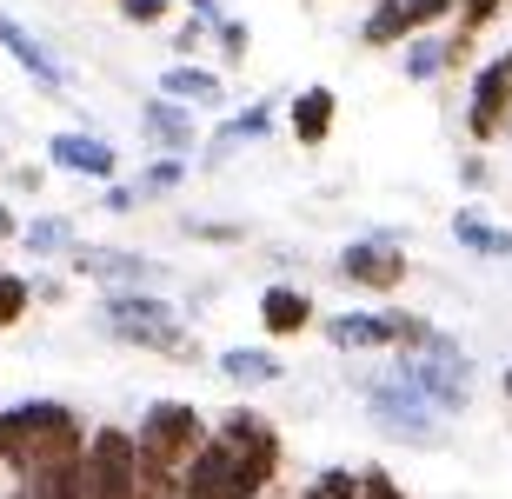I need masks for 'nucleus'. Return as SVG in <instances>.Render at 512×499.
Segmentation results:
<instances>
[{"label": "nucleus", "mask_w": 512, "mask_h": 499, "mask_svg": "<svg viewBox=\"0 0 512 499\" xmlns=\"http://www.w3.org/2000/svg\"><path fill=\"white\" fill-rule=\"evenodd\" d=\"M207 440V420L200 406L187 400H153L140 413V433H133V473H140V499H180V473Z\"/></svg>", "instance_id": "obj_1"}, {"label": "nucleus", "mask_w": 512, "mask_h": 499, "mask_svg": "<svg viewBox=\"0 0 512 499\" xmlns=\"http://www.w3.org/2000/svg\"><path fill=\"white\" fill-rule=\"evenodd\" d=\"M80 446H87V426L67 400H20L0 413V466H14L20 480L40 466L80 460Z\"/></svg>", "instance_id": "obj_2"}, {"label": "nucleus", "mask_w": 512, "mask_h": 499, "mask_svg": "<svg viewBox=\"0 0 512 499\" xmlns=\"http://www.w3.org/2000/svg\"><path fill=\"white\" fill-rule=\"evenodd\" d=\"M94 320H100V333L140 346V353H173V360H193L200 353L193 333L180 327V307L160 300V293H107L94 307Z\"/></svg>", "instance_id": "obj_3"}, {"label": "nucleus", "mask_w": 512, "mask_h": 499, "mask_svg": "<svg viewBox=\"0 0 512 499\" xmlns=\"http://www.w3.org/2000/svg\"><path fill=\"white\" fill-rule=\"evenodd\" d=\"M360 386H366V413H373V426H380L386 440H406V446H446V420H439V413L419 400V393H406L393 373H386V380H360Z\"/></svg>", "instance_id": "obj_4"}, {"label": "nucleus", "mask_w": 512, "mask_h": 499, "mask_svg": "<svg viewBox=\"0 0 512 499\" xmlns=\"http://www.w3.org/2000/svg\"><path fill=\"white\" fill-rule=\"evenodd\" d=\"M213 433H220V446L233 453V473H240L247 499H260L266 480L280 473V433H273V426H266L253 406H233V413L213 426Z\"/></svg>", "instance_id": "obj_5"}, {"label": "nucleus", "mask_w": 512, "mask_h": 499, "mask_svg": "<svg viewBox=\"0 0 512 499\" xmlns=\"http://www.w3.org/2000/svg\"><path fill=\"white\" fill-rule=\"evenodd\" d=\"M80 499H140L127 426H100L94 440L80 446Z\"/></svg>", "instance_id": "obj_6"}, {"label": "nucleus", "mask_w": 512, "mask_h": 499, "mask_svg": "<svg viewBox=\"0 0 512 499\" xmlns=\"http://www.w3.org/2000/svg\"><path fill=\"white\" fill-rule=\"evenodd\" d=\"M453 7H459V0H373L360 40H366V47H399V40L426 34L433 20H446Z\"/></svg>", "instance_id": "obj_7"}, {"label": "nucleus", "mask_w": 512, "mask_h": 499, "mask_svg": "<svg viewBox=\"0 0 512 499\" xmlns=\"http://www.w3.org/2000/svg\"><path fill=\"white\" fill-rule=\"evenodd\" d=\"M67 267H74L80 280H100V287H114V293H140L153 273H160L147 253H133V247H74V253H67Z\"/></svg>", "instance_id": "obj_8"}, {"label": "nucleus", "mask_w": 512, "mask_h": 499, "mask_svg": "<svg viewBox=\"0 0 512 499\" xmlns=\"http://www.w3.org/2000/svg\"><path fill=\"white\" fill-rule=\"evenodd\" d=\"M512 114V54L486 60L473 80V100H466V134L473 140H499V127H506Z\"/></svg>", "instance_id": "obj_9"}, {"label": "nucleus", "mask_w": 512, "mask_h": 499, "mask_svg": "<svg viewBox=\"0 0 512 499\" xmlns=\"http://www.w3.org/2000/svg\"><path fill=\"white\" fill-rule=\"evenodd\" d=\"M340 267L346 287H366V293H393L399 280H406V253L393 247V240H353V247L333 260Z\"/></svg>", "instance_id": "obj_10"}, {"label": "nucleus", "mask_w": 512, "mask_h": 499, "mask_svg": "<svg viewBox=\"0 0 512 499\" xmlns=\"http://www.w3.org/2000/svg\"><path fill=\"white\" fill-rule=\"evenodd\" d=\"M140 140H153L167 160H187L193 147H200V134H193V114L187 107H173V100H140Z\"/></svg>", "instance_id": "obj_11"}, {"label": "nucleus", "mask_w": 512, "mask_h": 499, "mask_svg": "<svg viewBox=\"0 0 512 499\" xmlns=\"http://www.w3.org/2000/svg\"><path fill=\"white\" fill-rule=\"evenodd\" d=\"M47 160H54L60 173H87V180H114V167H120V154L107 147L100 134H54L47 140Z\"/></svg>", "instance_id": "obj_12"}, {"label": "nucleus", "mask_w": 512, "mask_h": 499, "mask_svg": "<svg viewBox=\"0 0 512 499\" xmlns=\"http://www.w3.org/2000/svg\"><path fill=\"white\" fill-rule=\"evenodd\" d=\"M0 47H7V54H14L20 67H27V74L40 80V94H67V67H60V60L47 54V47H40V40L27 34V27H20L14 14H0Z\"/></svg>", "instance_id": "obj_13"}, {"label": "nucleus", "mask_w": 512, "mask_h": 499, "mask_svg": "<svg viewBox=\"0 0 512 499\" xmlns=\"http://www.w3.org/2000/svg\"><path fill=\"white\" fill-rule=\"evenodd\" d=\"M160 100H173V107H220L227 100V87H220V74H207V67H193V60H180V67H167L160 74Z\"/></svg>", "instance_id": "obj_14"}, {"label": "nucleus", "mask_w": 512, "mask_h": 499, "mask_svg": "<svg viewBox=\"0 0 512 499\" xmlns=\"http://www.w3.org/2000/svg\"><path fill=\"white\" fill-rule=\"evenodd\" d=\"M260 320H266V333H280V340H286V333H306V327H313V293L286 287V280H280V287H266L260 293Z\"/></svg>", "instance_id": "obj_15"}, {"label": "nucleus", "mask_w": 512, "mask_h": 499, "mask_svg": "<svg viewBox=\"0 0 512 499\" xmlns=\"http://www.w3.org/2000/svg\"><path fill=\"white\" fill-rule=\"evenodd\" d=\"M326 340L340 353H380V346H393V327H386V313H333Z\"/></svg>", "instance_id": "obj_16"}, {"label": "nucleus", "mask_w": 512, "mask_h": 499, "mask_svg": "<svg viewBox=\"0 0 512 499\" xmlns=\"http://www.w3.org/2000/svg\"><path fill=\"white\" fill-rule=\"evenodd\" d=\"M333 114H340L333 87H306V94L293 100V140H300V147H320V140L333 134Z\"/></svg>", "instance_id": "obj_17"}, {"label": "nucleus", "mask_w": 512, "mask_h": 499, "mask_svg": "<svg viewBox=\"0 0 512 499\" xmlns=\"http://www.w3.org/2000/svg\"><path fill=\"white\" fill-rule=\"evenodd\" d=\"M266 127H273V107H247V114H233L227 127H220V134L207 140V154H200V167H220V160H227V154H240L247 140H260Z\"/></svg>", "instance_id": "obj_18"}, {"label": "nucleus", "mask_w": 512, "mask_h": 499, "mask_svg": "<svg viewBox=\"0 0 512 499\" xmlns=\"http://www.w3.org/2000/svg\"><path fill=\"white\" fill-rule=\"evenodd\" d=\"M213 366H220V373H227L233 386H273V380H280V373H286V366L273 360L266 346H227V353H220V360H213Z\"/></svg>", "instance_id": "obj_19"}, {"label": "nucleus", "mask_w": 512, "mask_h": 499, "mask_svg": "<svg viewBox=\"0 0 512 499\" xmlns=\"http://www.w3.org/2000/svg\"><path fill=\"white\" fill-rule=\"evenodd\" d=\"M453 240L466 253H479V260H512V233L479 220V213H453Z\"/></svg>", "instance_id": "obj_20"}, {"label": "nucleus", "mask_w": 512, "mask_h": 499, "mask_svg": "<svg viewBox=\"0 0 512 499\" xmlns=\"http://www.w3.org/2000/svg\"><path fill=\"white\" fill-rule=\"evenodd\" d=\"M446 67H453V40H446V34L426 27V34L406 40V80H439Z\"/></svg>", "instance_id": "obj_21"}, {"label": "nucleus", "mask_w": 512, "mask_h": 499, "mask_svg": "<svg viewBox=\"0 0 512 499\" xmlns=\"http://www.w3.org/2000/svg\"><path fill=\"white\" fill-rule=\"evenodd\" d=\"M20 499H80V460H60V466H40L20 480Z\"/></svg>", "instance_id": "obj_22"}, {"label": "nucleus", "mask_w": 512, "mask_h": 499, "mask_svg": "<svg viewBox=\"0 0 512 499\" xmlns=\"http://www.w3.org/2000/svg\"><path fill=\"white\" fill-rule=\"evenodd\" d=\"M20 247L27 253H74V220H60V213H40L20 227Z\"/></svg>", "instance_id": "obj_23"}, {"label": "nucleus", "mask_w": 512, "mask_h": 499, "mask_svg": "<svg viewBox=\"0 0 512 499\" xmlns=\"http://www.w3.org/2000/svg\"><path fill=\"white\" fill-rule=\"evenodd\" d=\"M493 14H499V0H459V27H453V34H446V40H453V67H459V60H466V54H473L479 27H486V20H493Z\"/></svg>", "instance_id": "obj_24"}, {"label": "nucleus", "mask_w": 512, "mask_h": 499, "mask_svg": "<svg viewBox=\"0 0 512 499\" xmlns=\"http://www.w3.org/2000/svg\"><path fill=\"white\" fill-rule=\"evenodd\" d=\"M187 180V160H153V167H140V187H133V200H153V193H173Z\"/></svg>", "instance_id": "obj_25"}, {"label": "nucleus", "mask_w": 512, "mask_h": 499, "mask_svg": "<svg viewBox=\"0 0 512 499\" xmlns=\"http://www.w3.org/2000/svg\"><path fill=\"white\" fill-rule=\"evenodd\" d=\"M300 499H360V473H353V466H326Z\"/></svg>", "instance_id": "obj_26"}, {"label": "nucleus", "mask_w": 512, "mask_h": 499, "mask_svg": "<svg viewBox=\"0 0 512 499\" xmlns=\"http://www.w3.org/2000/svg\"><path fill=\"white\" fill-rule=\"evenodd\" d=\"M27 300H34V293H27V280H20V273H0V333L27 313Z\"/></svg>", "instance_id": "obj_27"}, {"label": "nucleus", "mask_w": 512, "mask_h": 499, "mask_svg": "<svg viewBox=\"0 0 512 499\" xmlns=\"http://www.w3.org/2000/svg\"><path fill=\"white\" fill-rule=\"evenodd\" d=\"M213 40H220V54H227L233 67H240V60H247V47H253L247 20H220V27H213Z\"/></svg>", "instance_id": "obj_28"}, {"label": "nucleus", "mask_w": 512, "mask_h": 499, "mask_svg": "<svg viewBox=\"0 0 512 499\" xmlns=\"http://www.w3.org/2000/svg\"><path fill=\"white\" fill-rule=\"evenodd\" d=\"M360 499H406V493H399L393 473H380V466H373V473H360Z\"/></svg>", "instance_id": "obj_29"}, {"label": "nucleus", "mask_w": 512, "mask_h": 499, "mask_svg": "<svg viewBox=\"0 0 512 499\" xmlns=\"http://www.w3.org/2000/svg\"><path fill=\"white\" fill-rule=\"evenodd\" d=\"M120 14H127L133 27H153V20L167 14V0H120Z\"/></svg>", "instance_id": "obj_30"}, {"label": "nucleus", "mask_w": 512, "mask_h": 499, "mask_svg": "<svg viewBox=\"0 0 512 499\" xmlns=\"http://www.w3.org/2000/svg\"><path fill=\"white\" fill-rule=\"evenodd\" d=\"M200 40H207V27H200V20H187V27H180V34H173V47H180V54L193 60V47H200Z\"/></svg>", "instance_id": "obj_31"}, {"label": "nucleus", "mask_w": 512, "mask_h": 499, "mask_svg": "<svg viewBox=\"0 0 512 499\" xmlns=\"http://www.w3.org/2000/svg\"><path fill=\"white\" fill-rule=\"evenodd\" d=\"M193 233L200 240H240V227H220V220H193Z\"/></svg>", "instance_id": "obj_32"}, {"label": "nucleus", "mask_w": 512, "mask_h": 499, "mask_svg": "<svg viewBox=\"0 0 512 499\" xmlns=\"http://www.w3.org/2000/svg\"><path fill=\"white\" fill-rule=\"evenodd\" d=\"M107 207H114V213H133L140 200H133V187H114V193H107Z\"/></svg>", "instance_id": "obj_33"}, {"label": "nucleus", "mask_w": 512, "mask_h": 499, "mask_svg": "<svg viewBox=\"0 0 512 499\" xmlns=\"http://www.w3.org/2000/svg\"><path fill=\"white\" fill-rule=\"evenodd\" d=\"M20 233V220H14V207H0V240H14Z\"/></svg>", "instance_id": "obj_34"}, {"label": "nucleus", "mask_w": 512, "mask_h": 499, "mask_svg": "<svg viewBox=\"0 0 512 499\" xmlns=\"http://www.w3.org/2000/svg\"><path fill=\"white\" fill-rule=\"evenodd\" d=\"M499 134H512V114H506V127H499Z\"/></svg>", "instance_id": "obj_35"}, {"label": "nucleus", "mask_w": 512, "mask_h": 499, "mask_svg": "<svg viewBox=\"0 0 512 499\" xmlns=\"http://www.w3.org/2000/svg\"><path fill=\"white\" fill-rule=\"evenodd\" d=\"M506 393H512V366H506Z\"/></svg>", "instance_id": "obj_36"}, {"label": "nucleus", "mask_w": 512, "mask_h": 499, "mask_svg": "<svg viewBox=\"0 0 512 499\" xmlns=\"http://www.w3.org/2000/svg\"><path fill=\"white\" fill-rule=\"evenodd\" d=\"M0 273H7V267H0Z\"/></svg>", "instance_id": "obj_37"}, {"label": "nucleus", "mask_w": 512, "mask_h": 499, "mask_svg": "<svg viewBox=\"0 0 512 499\" xmlns=\"http://www.w3.org/2000/svg\"><path fill=\"white\" fill-rule=\"evenodd\" d=\"M114 7H120V0H114Z\"/></svg>", "instance_id": "obj_38"}, {"label": "nucleus", "mask_w": 512, "mask_h": 499, "mask_svg": "<svg viewBox=\"0 0 512 499\" xmlns=\"http://www.w3.org/2000/svg\"><path fill=\"white\" fill-rule=\"evenodd\" d=\"M14 499H20V493H14Z\"/></svg>", "instance_id": "obj_39"}]
</instances>
